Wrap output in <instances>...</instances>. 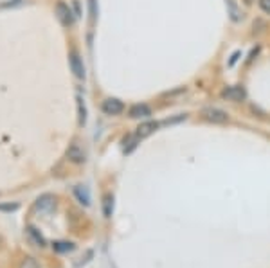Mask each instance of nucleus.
Masks as SVG:
<instances>
[{"mask_svg": "<svg viewBox=\"0 0 270 268\" xmlns=\"http://www.w3.org/2000/svg\"><path fill=\"white\" fill-rule=\"evenodd\" d=\"M258 4H260V9L263 13L270 14V0H258Z\"/></svg>", "mask_w": 270, "mask_h": 268, "instance_id": "18", "label": "nucleus"}, {"mask_svg": "<svg viewBox=\"0 0 270 268\" xmlns=\"http://www.w3.org/2000/svg\"><path fill=\"white\" fill-rule=\"evenodd\" d=\"M128 116L132 119H146V117L152 116V110H150L148 104H134V106L128 110Z\"/></svg>", "mask_w": 270, "mask_h": 268, "instance_id": "10", "label": "nucleus"}, {"mask_svg": "<svg viewBox=\"0 0 270 268\" xmlns=\"http://www.w3.org/2000/svg\"><path fill=\"white\" fill-rule=\"evenodd\" d=\"M222 98L227 99V101H232V103H242V101H245V98H247V92L240 85L227 86V88L222 90Z\"/></svg>", "mask_w": 270, "mask_h": 268, "instance_id": "4", "label": "nucleus"}, {"mask_svg": "<svg viewBox=\"0 0 270 268\" xmlns=\"http://www.w3.org/2000/svg\"><path fill=\"white\" fill-rule=\"evenodd\" d=\"M20 209V204H0V210L4 212H14Z\"/></svg>", "mask_w": 270, "mask_h": 268, "instance_id": "17", "label": "nucleus"}, {"mask_svg": "<svg viewBox=\"0 0 270 268\" xmlns=\"http://www.w3.org/2000/svg\"><path fill=\"white\" fill-rule=\"evenodd\" d=\"M67 158L70 162H74V164H85V162H86V153L78 142H72L70 146L67 148Z\"/></svg>", "mask_w": 270, "mask_h": 268, "instance_id": "6", "label": "nucleus"}, {"mask_svg": "<svg viewBox=\"0 0 270 268\" xmlns=\"http://www.w3.org/2000/svg\"><path fill=\"white\" fill-rule=\"evenodd\" d=\"M101 110H103L106 116H119V114L124 112V103L117 98H108L104 99L103 104H101Z\"/></svg>", "mask_w": 270, "mask_h": 268, "instance_id": "5", "label": "nucleus"}, {"mask_svg": "<svg viewBox=\"0 0 270 268\" xmlns=\"http://www.w3.org/2000/svg\"><path fill=\"white\" fill-rule=\"evenodd\" d=\"M78 114H80V124L85 126L86 122V108H85V103H83V98L78 96Z\"/></svg>", "mask_w": 270, "mask_h": 268, "instance_id": "13", "label": "nucleus"}, {"mask_svg": "<svg viewBox=\"0 0 270 268\" xmlns=\"http://www.w3.org/2000/svg\"><path fill=\"white\" fill-rule=\"evenodd\" d=\"M56 16L62 22V26L65 27H72L74 26V20H76V14L72 13L70 8H68L65 2H58L56 4Z\"/></svg>", "mask_w": 270, "mask_h": 268, "instance_id": "3", "label": "nucleus"}, {"mask_svg": "<svg viewBox=\"0 0 270 268\" xmlns=\"http://www.w3.org/2000/svg\"><path fill=\"white\" fill-rule=\"evenodd\" d=\"M74 194H76V198L83 204V206H90V194H88V189L86 188L76 186V188H74Z\"/></svg>", "mask_w": 270, "mask_h": 268, "instance_id": "11", "label": "nucleus"}, {"mask_svg": "<svg viewBox=\"0 0 270 268\" xmlns=\"http://www.w3.org/2000/svg\"><path fill=\"white\" fill-rule=\"evenodd\" d=\"M202 117L206 119V121L212 122V124H225V122H229V116H227V112H224V110H220V108H204L202 110Z\"/></svg>", "mask_w": 270, "mask_h": 268, "instance_id": "1", "label": "nucleus"}, {"mask_svg": "<svg viewBox=\"0 0 270 268\" xmlns=\"http://www.w3.org/2000/svg\"><path fill=\"white\" fill-rule=\"evenodd\" d=\"M90 16H92V22H96V16H98V11H96V0H90Z\"/></svg>", "mask_w": 270, "mask_h": 268, "instance_id": "19", "label": "nucleus"}, {"mask_svg": "<svg viewBox=\"0 0 270 268\" xmlns=\"http://www.w3.org/2000/svg\"><path fill=\"white\" fill-rule=\"evenodd\" d=\"M103 212L106 218H110L114 212V196L112 194H104L103 198Z\"/></svg>", "mask_w": 270, "mask_h": 268, "instance_id": "12", "label": "nucleus"}, {"mask_svg": "<svg viewBox=\"0 0 270 268\" xmlns=\"http://www.w3.org/2000/svg\"><path fill=\"white\" fill-rule=\"evenodd\" d=\"M26 234H27V238H29V242H31L34 246L44 248V246L47 245V243H45V238L42 236V232L36 227H32V225H29V227L26 228Z\"/></svg>", "mask_w": 270, "mask_h": 268, "instance_id": "8", "label": "nucleus"}, {"mask_svg": "<svg viewBox=\"0 0 270 268\" xmlns=\"http://www.w3.org/2000/svg\"><path fill=\"white\" fill-rule=\"evenodd\" d=\"M34 209L38 210V212H44V214L52 212V210L56 209V196H54V194H49V192L38 196L34 202Z\"/></svg>", "mask_w": 270, "mask_h": 268, "instance_id": "2", "label": "nucleus"}, {"mask_svg": "<svg viewBox=\"0 0 270 268\" xmlns=\"http://www.w3.org/2000/svg\"><path fill=\"white\" fill-rule=\"evenodd\" d=\"M158 128V122L157 121H146L142 122V124H139V128H137V132H135V135H137V138H146L150 137V135L153 134V132Z\"/></svg>", "mask_w": 270, "mask_h": 268, "instance_id": "9", "label": "nucleus"}, {"mask_svg": "<svg viewBox=\"0 0 270 268\" xmlns=\"http://www.w3.org/2000/svg\"><path fill=\"white\" fill-rule=\"evenodd\" d=\"M20 268H40V264H38V261H36L34 258L27 256V258H24V260L20 261Z\"/></svg>", "mask_w": 270, "mask_h": 268, "instance_id": "16", "label": "nucleus"}, {"mask_svg": "<svg viewBox=\"0 0 270 268\" xmlns=\"http://www.w3.org/2000/svg\"><path fill=\"white\" fill-rule=\"evenodd\" d=\"M137 142H139L137 135H128V137H124V140H122V144H124V153H130L132 150L137 146Z\"/></svg>", "mask_w": 270, "mask_h": 268, "instance_id": "14", "label": "nucleus"}, {"mask_svg": "<svg viewBox=\"0 0 270 268\" xmlns=\"http://www.w3.org/2000/svg\"><path fill=\"white\" fill-rule=\"evenodd\" d=\"M238 58H240V50H236V52L232 54V58H230V62H229V65H230V67H232L234 63H236V60H238Z\"/></svg>", "mask_w": 270, "mask_h": 268, "instance_id": "20", "label": "nucleus"}, {"mask_svg": "<svg viewBox=\"0 0 270 268\" xmlns=\"http://www.w3.org/2000/svg\"><path fill=\"white\" fill-rule=\"evenodd\" d=\"M68 62H70V68H72V72H74V76L83 80V78H85V65H83L80 54H78L76 50H70V54H68Z\"/></svg>", "mask_w": 270, "mask_h": 268, "instance_id": "7", "label": "nucleus"}, {"mask_svg": "<svg viewBox=\"0 0 270 268\" xmlns=\"http://www.w3.org/2000/svg\"><path fill=\"white\" fill-rule=\"evenodd\" d=\"M52 248L56 252H70V250H74V245L68 242H56V243H52Z\"/></svg>", "mask_w": 270, "mask_h": 268, "instance_id": "15", "label": "nucleus"}]
</instances>
